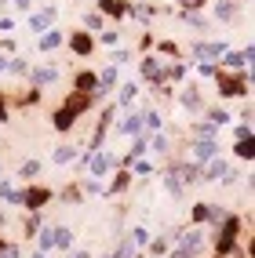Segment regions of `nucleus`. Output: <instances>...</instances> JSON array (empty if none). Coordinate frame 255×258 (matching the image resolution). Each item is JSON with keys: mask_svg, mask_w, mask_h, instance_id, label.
Returning a JSON list of instances; mask_svg holds the SVG:
<instances>
[]
</instances>
